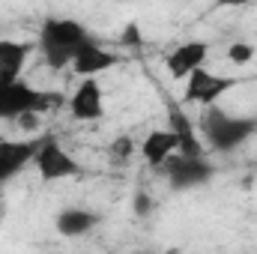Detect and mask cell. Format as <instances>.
I'll list each match as a JSON object with an SVG mask.
<instances>
[{
    "label": "cell",
    "instance_id": "5bb4252c",
    "mask_svg": "<svg viewBox=\"0 0 257 254\" xmlns=\"http://www.w3.org/2000/svg\"><path fill=\"white\" fill-rule=\"evenodd\" d=\"M54 224H57V233H60V236L75 239V236L90 233V230L99 224V215H96V212H90V209H81V206H66V209L57 212Z\"/></svg>",
    "mask_w": 257,
    "mask_h": 254
},
{
    "label": "cell",
    "instance_id": "ba28073f",
    "mask_svg": "<svg viewBox=\"0 0 257 254\" xmlns=\"http://www.w3.org/2000/svg\"><path fill=\"white\" fill-rule=\"evenodd\" d=\"M69 111L75 120H102L105 102H102V87L96 78H87L78 84V90L69 99Z\"/></svg>",
    "mask_w": 257,
    "mask_h": 254
},
{
    "label": "cell",
    "instance_id": "d6986e66",
    "mask_svg": "<svg viewBox=\"0 0 257 254\" xmlns=\"http://www.w3.org/2000/svg\"><path fill=\"white\" fill-rule=\"evenodd\" d=\"M18 123H21V129H36L39 126V114H24V117H18Z\"/></svg>",
    "mask_w": 257,
    "mask_h": 254
},
{
    "label": "cell",
    "instance_id": "4fadbf2b",
    "mask_svg": "<svg viewBox=\"0 0 257 254\" xmlns=\"http://www.w3.org/2000/svg\"><path fill=\"white\" fill-rule=\"evenodd\" d=\"M141 153H144L147 165L165 168V165L177 156V135H174L171 129H156V132H150V135L144 138Z\"/></svg>",
    "mask_w": 257,
    "mask_h": 254
},
{
    "label": "cell",
    "instance_id": "6da1fadb",
    "mask_svg": "<svg viewBox=\"0 0 257 254\" xmlns=\"http://www.w3.org/2000/svg\"><path fill=\"white\" fill-rule=\"evenodd\" d=\"M90 30L75 18H48L39 30V51L51 69L72 66L78 51L90 42Z\"/></svg>",
    "mask_w": 257,
    "mask_h": 254
},
{
    "label": "cell",
    "instance_id": "3957f363",
    "mask_svg": "<svg viewBox=\"0 0 257 254\" xmlns=\"http://www.w3.org/2000/svg\"><path fill=\"white\" fill-rule=\"evenodd\" d=\"M51 105V93H42L24 81L0 84V120H18L24 114H42Z\"/></svg>",
    "mask_w": 257,
    "mask_h": 254
},
{
    "label": "cell",
    "instance_id": "9c48e42d",
    "mask_svg": "<svg viewBox=\"0 0 257 254\" xmlns=\"http://www.w3.org/2000/svg\"><path fill=\"white\" fill-rule=\"evenodd\" d=\"M206 57H209V45H206V42H183V45L165 60V66H168V75H171L174 81H183V78H189L192 72L203 69Z\"/></svg>",
    "mask_w": 257,
    "mask_h": 254
},
{
    "label": "cell",
    "instance_id": "277c9868",
    "mask_svg": "<svg viewBox=\"0 0 257 254\" xmlns=\"http://www.w3.org/2000/svg\"><path fill=\"white\" fill-rule=\"evenodd\" d=\"M33 165H36V174H39L45 183H57V180H69V177L81 174V165L66 153L54 138H42V141H39Z\"/></svg>",
    "mask_w": 257,
    "mask_h": 254
},
{
    "label": "cell",
    "instance_id": "7a4b0ae2",
    "mask_svg": "<svg viewBox=\"0 0 257 254\" xmlns=\"http://www.w3.org/2000/svg\"><path fill=\"white\" fill-rule=\"evenodd\" d=\"M200 129H203V138L212 144V150H218V153H233V150H239V147L257 132V120L230 117V114H224V111L209 108L206 117L200 120Z\"/></svg>",
    "mask_w": 257,
    "mask_h": 254
},
{
    "label": "cell",
    "instance_id": "e0dca14e",
    "mask_svg": "<svg viewBox=\"0 0 257 254\" xmlns=\"http://www.w3.org/2000/svg\"><path fill=\"white\" fill-rule=\"evenodd\" d=\"M120 42H123V45H128V48H138V45H141V27H138L135 21H128L126 27H123Z\"/></svg>",
    "mask_w": 257,
    "mask_h": 254
},
{
    "label": "cell",
    "instance_id": "8fae6325",
    "mask_svg": "<svg viewBox=\"0 0 257 254\" xmlns=\"http://www.w3.org/2000/svg\"><path fill=\"white\" fill-rule=\"evenodd\" d=\"M168 123H171V132L177 135V156H186V159H203V147H200L197 129H194V123L183 114V108L171 105V111H168Z\"/></svg>",
    "mask_w": 257,
    "mask_h": 254
},
{
    "label": "cell",
    "instance_id": "30bf717a",
    "mask_svg": "<svg viewBox=\"0 0 257 254\" xmlns=\"http://www.w3.org/2000/svg\"><path fill=\"white\" fill-rule=\"evenodd\" d=\"M111 66H117V54L108 51V48H102L96 39H90V42L78 51V57L72 60V72L87 81V78H96L99 72H108Z\"/></svg>",
    "mask_w": 257,
    "mask_h": 254
},
{
    "label": "cell",
    "instance_id": "2e32d148",
    "mask_svg": "<svg viewBox=\"0 0 257 254\" xmlns=\"http://www.w3.org/2000/svg\"><path fill=\"white\" fill-rule=\"evenodd\" d=\"M132 206H135V215H150V212H153V197H150L147 191H135Z\"/></svg>",
    "mask_w": 257,
    "mask_h": 254
},
{
    "label": "cell",
    "instance_id": "ac0fdd59",
    "mask_svg": "<svg viewBox=\"0 0 257 254\" xmlns=\"http://www.w3.org/2000/svg\"><path fill=\"white\" fill-rule=\"evenodd\" d=\"M132 150H135V147H132V138H117V141H114V156H117V159H128Z\"/></svg>",
    "mask_w": 257,
    "mask_h": 254
},
{
    "label": "cell",
    "instance_id": "52a82bcc",
    "mask_svg": "<svg viewBox=\"0 0 257 254\" xmlns=\"http://www.w3.org/2000/svg\"><path fill=\"white\" fill-rule=\"evenodd\" d=\"M39 141H0V183L15 180L33 159Z\"/></svg>",
    "mask_w": 257,
    "mask_h": 254
},
{
    "label": "cell",
    "instance_id": "7c38bea8",
    "mask_svg": "<svg viewBox=\"0 0 257 254\" xmlns=\"http://www.w3.org/2000/svg\"><path fill=\"white\" fill-rule=\"evenodd\" d=\"M30 45L18 39H0V84H18Z\"/></svg>",
    "mask_w": 257,
    "mask_h": 254
},
{
    "label": "cell",
    "instance_id": "9a60e30c",
    "mask_svg": "<svg viewBox=\"0 0 257 254\" xmlns=\"http://www.w3.org/2000/svg\"><path fill=\"white\" fill-rule=\"evenodd\" d=\"M227 60L236 66H245L254 60V45L251 42H233L230 48H227Z\"/></svg>",
    "mask_w": 257,
    "mask_h": 254
},
{
    "label": "cell",
    "instance_id": "5b68a950",
    "mask_svg": "<svg viewBox=\"0 0 257 254\" xmlns=\"http://www.w3.org/2000/svg\"><path fill=\"white\" fill-rule=\"evenodd\" d=\"M233 87H236V78H224V75L197 69V72H192L186 78V102L189 105H206L209 108L218 96H224Z\"/></svg>",
    "mask_w": 257,
    "mask_h": 254
},
{
    "label": "cell",
    "instance_id": "8992f818",
    "mask_svg": "<svg viewBox=\"0 0 257 254\" xmlns=\"http://www.w3.org/2000/svg\"><path fill=\"white\" fill-rule=\"evenodd\" d=\"M168 180L177 191H186V189H194V186H203L212 180L215 168L206 162V159H186V156H174L168 165Z\"/></svg>",
    "mask_w": 257,
    "mask_h": 254
}]
</instances>
